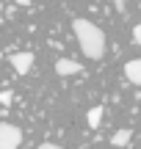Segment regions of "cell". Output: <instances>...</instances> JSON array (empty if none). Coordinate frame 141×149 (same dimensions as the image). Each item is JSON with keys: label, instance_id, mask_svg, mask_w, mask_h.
<instances>
[{"label": "cell", "instance_id": "cell-1", "mask_svg": "<svg viewBox=\"0 0 141 149\" xmlns=\"http://www.w3.org/2000/svg\"><path fill=\"white\" fill-rule=\"evenodd\" d=\"M72 31H75L77 44H80V50H83L86 58L100 61V58L105 55V33L100 31L94 22H89V19H75V22H72Z\"/></svg>", "mask_w": 141, "mask_h": 149}, {"label": "cell", "instance_id": "cell-6", "mask_svg": "<svg viewBox=\"0 0 141 149\" xmlns=\"http://www.w3.org/2000/svg\"><path fill=\"white\" fill-rule=\"evenodd\" d=\"M130 135H133V130H116V133L114 135H111V144H114V146H127V144H130Z\"/></svg>", "mask_w": 141, "mask_h": 149}, {"label": "cell", "instance_id": "cell-2", "mask_svg": "<svg viewBox=\"0 0 141 149\" xmlns=\"http://www.w3.org/2000/svg\"><path fill=\"white\" fill-rule=\"evenodd\" d=\"M22 144V130L17 124L0 122V149H17Z\"/></svg>", "mask_w": 141, "mask_h": 149}, {"label": "cell", "instance_id": "cell-5", "mask_svg": "<svg viewBox=\"0 0 141 149\" xmlns=\"http://www.w3.org/2000/svg\"><path fill=\"white\" fill-rule=\"evenodd\" d=\"M125 77H127V83L141 86V61L138 58H133V61L125 64Z\"/></svg>", "mask_w": 141, "mask_h": 149}, {"label": "cell", "instance_id": "cell-4", "mask_svg": "<svg viewBox=\"0 0 141 149\" xmlns=\"http://www.w3.org/2000/svg\"><path fill=\"white\" fill-rule=\"evenodd\" d=\"M80 69H83V64H77V61H72V58H58V61H55V74H58V77L77 74Z\"/></svg>", "mask_w": 141, "mask_h": 149}, {"label": "cell", "instance_id": "cell-3", "mask_svg": "<svg viewBox=\"0 0 141 149\" xmlns=\"http://www.w3.org/2000/svg\"><path fill=\"white\" fill-rule=\"evenodd\" d=\"M11 66L17 74H28L33 66V53H14L11 55Z\"/></svg>", "mask_w": 141, "mask_h": 149}, {"label": "cell", "instance_id": "cell-10", "mask_svg": "<svg viewBox=\"0 0 141 149\" xmlns=\"http://www.w3.org/2000/svg\"><path fill=\"white\" fill-rule=\"evenodd\" d=\"M125 6H127V0H114V8L119 11V14H125Z\"/></svg>", "mask_w": 141, "mask_h": 149}, {"label": "cell", "instance_id": "cell-11", "mask_svg": "<svg viewBox=\"0 0 141 149\" xmlns=\"http://www.w3.org/2000/svg\"><path fill=\"white\" fill-rule=\"evenodd\" d=\"M17 3H20V6H31V0H17Z\"/></svg>", "mask_w": 141, "mask_h": 149}, {"label": "cell", "instance_id": "cell-8", "mask_svg": "<svg viewBox=\"0 0 141 149\" xmlns=\"http://www.w3.org/2000/svg\"><path fill=\"white\" fill-rule=\"evenodd\" d=\"M11 100H14L11 91H0V105H11Z\"/></svg>", "mask_w": 141, "mask_h": 149}, {"label": "cell", "instance_id": "cell-7", "mask_svg": "<svg viewBox=\"0 0 141 149\" xmlns=\"http://www.w3.org/2000/svg\"><path fill=\"white\" fill-rule=\"evenodd\" d=\"M86 122H89V127H91V130H97V127H100V122H103V105L91 108V111L86 113Z\"/></svg>", "mask_w": 141, "mask_h": 149}, {"label": "cell", "instance_id": "cell-9", "mask_svg": "<svg viewBox=\"0 0 141 149\" xmlns=\"http://www.w3.org/2000/svg\"><path fill=\"white\" fill-rule=\"evenodd\" d=\"M133 39H136V44H138V47H141V22H138V25H136V28H133Z\"/></svg>", "mask_w": 141, "mask_h": 149}]
</instances>
